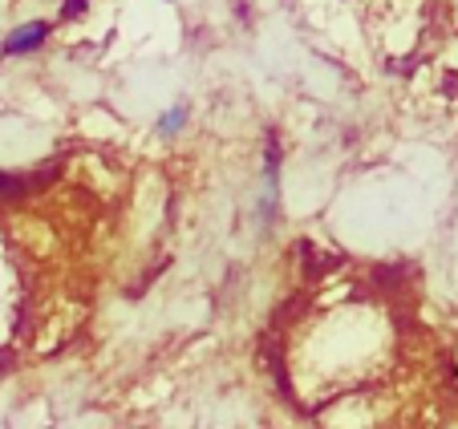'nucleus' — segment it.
Listing matches in <instances>:
<instances>
[{"label":"nucleus","mask_w":458,"mask_h":429,"mask_svg":"<svg viewBox=\"0 0 458 429\" xmlns=\"http://www.w3.org/2000/svg\"><path fill=\"white\" fill-rule=\"evenodd\" d=\"M45 37H49V25H45V21H25V25H17L9 37H4L0 49L9 53V57H29V53H37L45 45Z\"/></svg>","instance_id":"1"},{"label":"nucleus","mask_w":458,"mask_h":429,"mask_svg":"<svg viewBox=\"0 0 458 429\" xmlns=\"http://www.w3.org/2000/svg\"><path fill=\"white\" fill-rule=\"evenodd\" d=\"M182 126H187V105H171V110L158 118V134H163V138L182 134Z\"/></svg>","instance_id":"2"}]
</instances>
